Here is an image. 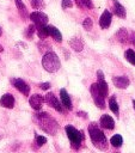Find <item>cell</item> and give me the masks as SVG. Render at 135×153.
Returning <instances> with one entry per match:
<instances>
[{
    "instance_id": "cell-1",
    "label": "cell",
    "mask_w": 135,
    "mask_h": 153,
    "mask_svg": "<svg viewBox=\"0 0 135 153\" xmlns=\"http://www.w3.org/2000/svg\"><path fill=\"white\" fill-rule=\"evenodd\" d=\"M88 135L91 139V142L93 143V146L100 151H105L108 149V139L104 135V133L102 131V129L98 127L97 123L92 122L88 124Z\"/></svg>"
},
{
    "instance_id": "cell-2",
    "label": "cell",
    "mask_w": 135,
    "mask_h": 153,
    "mask_svg": "<svg viewBox=\"0 0 135 153\" xmlns=\"http://www.w3.org/2000/svg\"><path fill=\"white\" fill-rule=\"evenodd\" d=\"M35 120H36L37 124L39 126V128L42 130H44L47 134L55 135L57 133L59 124L55 121V118H53L48 112H38V114H36Z\"/></svg>"
},
{
    "instance_id": "cell-3",
    "label": "cell",
    "mask_w": 135,
    "mask_h": 153,
    "mask_svg": "<svg viewBox=\"0 0 135 153\" xmlns=\"http://www.w3.org/2000/svg\"><path fill=\"white\" fill-rule=\"evenodd\" d=\"M42 66L47 72L55 73L60 69L61 62H60L59 56L54 51H48L47 54H44V56L42 59Z\"/></svg>"
},
{
    "instance_id": "cell-4",
    "label": "cell",
    "mask_w": 135,
    "mask_h": 153,
    "mask_svg": "<svg viewBox=\"0 0 135 153\" xmlns=\"http://www.w3.org/2000/svg\"><path fill=\"white\" fill-rule=\"evenodd\" d=\"M65 130H66V134H67V136L70 141V145H72L73 149H79L80 146H81V142L84 140L82 134L76 128H74L73 126H69V124L65 127Z\"/></svg>"
},
{
    "instance_id": "cell-5",
    "label": "cell",
    "mask_w": 135,
    "mask_h": 153,
    "mask_svg": "<svg viewBox=\"0 0 135 153\" xmlns=\"http://www.w3.org/2000/svg\"><path fill=\"white\" fill-rule=\"evenodd\" d=\"M90 92H91V96H92V98H93L94 104H96L99 109H104V108H105V98L98 92L96 84H92V85H91Z\"/></svg>"
},
{
    "instance_id": "cell-6",
    "label": "cell",
    "mask_w": 135,
    "mask_h": 153,
    "mask_svg": "<svg viewBox=\"0 0 135 153\" xmlns=\"http://www.w3.org/2000/svg\"><path fill=\"white\" fill-rule=\"evenodd\" d=\"M30 19L32 20V23L36 26H41V25H45L48 23V16L41 11H35L32 12L30 16Z\"/></svg>"
},
{
    "instance_id": "cell-7",
    "label": "cell",
    "mask_w": 135,
    "mask_h": 153,
    "mask_svg": "<svg viewBox=\"0 0 135 153\" xmlns=\"http://www.w3.org/2000/svg\"><path fill=\"white\" fill-rule=\"evenodd\" d=\"M44 100L47 102V104L51 108H54L56 111L59 112H63V108H62V104L60 103V100L54 96V93H47L45 97H44Z\"/></svg>"
},
{
    "instance_id": "cell-8",
    "label": "cell",
    "mask_w": 135,
    "mask_h": 153,
    "mask_svg": "<svg viewBox=\"0 0 135 153\" xmlns=\"http://www.w3.org/2000/svg\"><path fill=\"white\" fill-rule=\"evenodd\" d=\"M11 82H12V85H13L19 92H22L24 96H29V93H30V86H29L24 80L18 79V78H14V79L11 80Z\"/></svg>"
},
{
    "instance_id": "cell-9",
    "label": "cell",
    "mask_w": 135,
    "mask_h": 153,
    "mask_svg": "<svg viewBox=\"0 0 135 153\" xmlns=\"http://www.w3.org/2000/svg\"><path fill=\"white\" fill-rule=\"evenodd\" d=\"M43 102H44V98H43L41 94H37V93L32 94V96L30 97V99H29V104H30L31 108H32L33 110H36V111H38V110L42 109Z\"/></svg>"
},
{
    "instance_id": "cell-10",
    "label": "cell",
    "mask_w": 135,
    "mask_h": 153,
    "mask_svg": "<svg viewBox=\"0 0 135 153\" xmlns=\"http://www.w3.org/2000/svg\"><path fill=\"white\" fill-rule=\"evenodd\" d=\"M111 20H112V14H111V12L108 11V10H105V11L102 13L100 19H99V25H100V27H102V29H108V27L110 26V24H111Z\"/></svg>"
},
{
    "instance_id": "cell-11",
    "label": "cell",
    "mask_w": 135,
    "mask_h": 153,
    "mask_svg": "<svg viewBox=\"0 0 135 153\" xmlns=\"http://www.w3.org/2000/svg\"><path fill=\"white\" fill-rule=\"evenodd\" d=\"M99 123L100 126L104 128V129H109V130H112L115 128V121L111 116L109 115H103L99 120Z\"/></svg>"
},
{
    "instance_id": "cell-12",
    "label": "cell",
    "mask_w": 135,
    "mask_h": 153,
    "mask_svg": "<svg viewBox=\"0 0 135 153\" xmlns=\"http://www.w3.org/2000/svg\"><path fill=\"white\" fill-rule=\"evenodd\" d=\"M112 82H113V85L117 88H122V90L123 88H127L129 86V84H130L129 79L127 76H123V75H121V76H113L112 78Z\"/></svg>"
},
{
    "instance_id": "cell-13",
    "label": "cell",
    "mask_w": 135,
    "mask_h": 153,
    "mask_svg": "<svg viewBox=\"0 0 135 153\" xmlns=\"http://www.w3.org/2000/svg\"><path fill=\"white\" fill-rule=\"evenodd\" d=\"M0 105L7 109H12L14 106V97L11 93H5L0 98Z\"/></svg>"
},
{
    "instance_id": "cell-14",
    "label": "cell",
    "mask_w": 135,
    "mask_h": 153,
    "mask_svg": "<svg viewBox=\"0 0 135 153\" xmlns=\"http://www.w3.org/2000/svg\"><path fill=\"white\" fill-rule=\"evenodd\" d=\"M60 98H61V102H62V105L68 109L69 111L73 109V105H72V100H70V97L69 94L67 93V91L65 88H61L60 90Z\"/></svg>"
},
{
    "instance_id": "cell-15",
    "label": "cell",
    "mask_w": 135,
    "mask_h": 153,
    "mask_svg": "<svg viewBox=\"0 0 135 153\" xmlns=\"http://www.w3.org/2000/svg\"><path fill=\"white\" fill-rule=\"evenodd\" d=\"M69 45H70V47L73 48V50H75V51H81L82 48H84V43H82V41L80 39V37H73V38H70Z\"/></svg>"
},
{
    "instance_id": "cell-16",
    "label": "cell",
    "mask_w": 135,
    "mask_h": 153,
    "mask_svg": "<svg viewBox=\"0 0 135 153\" xmlns=\"http://www.w3.org/2000/svg\"><path fill=\"white\" fill-rule=\"evenodd\" d=\"M48 32H49V35H50L56 42H61V41H62V35H61L60 30L56 29L55 26H53V25H48Z\"/></svg>"
},
{
    "instance_id": "cell-17",
    "label": "cell",
    "mask_w": 135,
    "mask_h": 153,
    "mask_svg": "<svg viewBox=\"0 0 135 153\" xmlns=\"http://www.w3.org/2000/svg\"><path fill=\"white\" fill-rule=\"evenodd\" d=\"M96 85H97V90H98V92H99L104 98L108 97L109 88H108V84H106V81H105V80H98V82H97Z\"/></svg>"
},
{
    "instance_id": "cell-18",
    "label": "cell",
    "mask_w": 135,
    "mask_h": 153,
    "mask_svg": "<svg viewBox=\"0 0 135 153\" xmlns=\"http://www.w3.org/2000/svg\"><path fill=\"white\" fill-rule=\"evenodd\" d=\"M113 12H115V14H116L117 17H119V18H124V17H125V8H124L117 0L113 1Z\"/></svg>"
},
{
    "instance_id": "cell-19",
    "label": "cell",
    "mask_w": 135,
    "mask_h": 153,
    "mask_svg": "<svg viewBox=\"0 0 135 153\" xmlns=\"http://www.w3.org/2000/svg\"><path fill=\"white\" fill-rule=\"evenodd\" d=\"M14 2H16V5H17V8H18V12H19L20 17H22L23 19H26V17H27L29 14H27V10H26V6L24 5V2H23L22 0H14Z\"/></svg>"
},
{
    "instance_id": "cell-20",
    "label": "cell",
    "mask_w": 135,
    "mask_h": 153,
    "mask_svg": "<svg viewBox=\"0 0 135 153\" xmlns=\"http://www.w3.org/2000/svg\"><path fill=\"white\" fill-rule=\"evenodd\" d=\"M116 37H117V41H119L121 43H127L128 38H129V35H128L125 29H119L116 33Z\"/></svg>"
},
{
    "instance_id": "cell-21",
    "label": "cell",
    "mask_w": 135,
    "mask_h": 153,
    "mask_svg": "<svg viewBox=\"0 0 135 153\" xmlns=\"http://www.w3.org/2000/svg\"><path fill=\"white\" fill-rule=\"evenodd\" d=\"M109 108H110V110H111L116 116H118V114H119V108H118V104H117V102H116L115 96L110 97V99H109Z\"/></svg>"
},
{
    "instance_id": "cell-22",
    "label": "cell",
    "mask_w": 135,
    "mask_h": 153,
    "mask_svg": "<svg viewBox=\"0 0 135 153\" xmlns=\"http://www.w3.org/2000/svg\"><path fill=\"white\" fill-rule=\"evenodd\" d=\"M36 30H37V35H38V37H39L41 39H44V38H47V37L49 36L48 26H45V25L37 26V27H36Z\"/></svg>"
},
{
    "instance_id": "cell-23",
    "label": "cell",
    "mask_w": 135,
    "mask_h": 153,
    "mask_svg": "<svg viewBox=\"0 0 135 153\" xmlns=\"http://www.w3.org/2000/svg\"><path fill=\"white\" fill-rule=\"evenodd\" d=\"M124 57H125V60L129 63H131V65L135 66V51L133 49H127L124 51Z\"/></svg>"
},
{
    "instance_id": "cell-24",
    "label": "cell",
    "mask_w": 135,
    "mask_h": 153,
    "mask_svg": "<svg viewBox=\"0 0 135 153\" xmlns=\"http://www.w3.org/2000/svg\"><path fill=\"white\" fill-rule=\"evenodd\" d=\"M110 143L113 146V147H121L122 146V143H123V139H122V136L119 135V134H116V135H113L111 139H110Z\"/></svg>"
},
{
    "instance_id": "cell-25",
    "label": "cell",
    "mask_w": 135,
    "mask_h": 153,
    "mask_svg": "<svg viewBox=\"0 0 135 153\" xmlns=\"http://www.w3.org/2000/svg\"><path fill=\"white\" fill-rule=\"evenodd\" d=\"M78 7H85V8H92L93 4L92 0H75Z\"/></svg>"
},
{
    "instance_id": "cell-26",
    "label": "cell",
    "mask_w": 135,
    "mask_h": 153,
    "mask_svg": "<svg viewBox=\"0 0 135 153\" xmlns=\"http://www.w3.org/2000/svg\"><path fill=\"white\" fill-rule=\"evenodd\" d=\"M32 8L35 10H42L44 7V1L43 0H29Z\"/></svg>"
},
{
    "instance_id": "cell-27",
    "label": "cell",
    "mask_w": 135,
    "mask_h": 153,
    "mask_svg": "<svg viewBox=\"0 0 135 153\" xmlns=\"http://www.w3.org/2000/svg\"><path fill=\"white\" fill-rule=\"evenodd\" d=\"M82 26H84L85 30L90 31V30L92 29V26H93V22H92V19H91V18H85L84 22H82Z\"/></svg>"
},
{
    "instance_id": "cell-28",
    "label": "cell",
    "mask_w": 135,
    "mask_h": 153,
    "mask_svg": "<svg viewBox=\"0 0 135 153\" xmlns=\"http://www.w3.org/2000/svg\"><path fill=\"white\" fill-rule=\"evenodd\" d=\"M45 142H47V139H45L44 136H41V135H36V143H37V146H38V147L43 146Z\"/></svg>"
},
{
    "instance_id": "cell-29",
    "label": "cell",
    "mask_w": 135,
    "mask_h": 153,
    "mask_svg": "<svg viewBox=\"0 0 135 153\" xmlns=\"http://www.w3.org/2000/svg\"><path fill=\"white\" fill-rule=\"evenodd\" d=\"M35 29H36V26L35 25H30L29 27H27V31H26V37H29V38H31L32 37V33L35 32Z\"/></svg>"
},
{
    "instance_id": "cell-30",
    "label": "cell",
    "mask_w": 135,
    "mask_h": 153,
    "mask_svg": "<svg viewBox=\"0 0 135 153\" xmlns=\"http://www.w3.org/2000/svg\"><path fill=\"white\" fill-rule=\"evenodd\" d=\"M72 6H73L72 0H62V8H68Z\"/></svg>"
},
{
    "instance_id": "cell-31",
    "label": "cell",
    "mask_w": 135,
    "mask_h": 153,
    "mask_svg": "<svg viewBox=\"0 0 135 153\" xmlns=\"http://www.w3.org/2000/svg\"><path fill=\"white\" fill-rule=\"evenodd\" d=\"M39 87L42 90H48L50 87V82H42V84H39Z\"/></svg>"
},
{
    "instance_id": "cell-32",
    "label": "cell",
    "mask_w": 135,
    "mask_h": 153,
    "mask_svg": "<svg viewBox=\"0 0 135 153\" xmlns=\"http://www.w3.org/2000/svg\"><path fill=\"white\" fill-rule=\"evenodd\" d=\"M97 80H104V74H103V72L100 69L97 71Z\"/></svg>"
},
{
    "instance_id": "cell-33",
    "label": "cell",
    "mask_w": 135,
    "mask_h": 153,
    "mask_svg": "<svg viewBox=\"0 0 135 153\" xmlns=\"http://www.w3.org/2000/svg\"><path fill=\"white\" fill-rule=\"evenodd\" d=\"M129 38H130V42L133 43V45L135 47V32H131V33H130V37H129Z\"/></svg>"
},
{
    "instance_id": "cell-34",
    "label": "cell",
    "mask_w": 135,
    "mask_h": 153,
    "mask_svg": "<svg viewBox=\"0 0 135 153\" xmlns=\"http://www.w3.org/2000/svg\"><path fill=\"white\" fill-rule=\"evenodd\" d=\"M76 115H78V116H81V117H84V118H86V117H87V116H86V114H85V112H82V111H78V112H76Z\"/></svg>"
},
{
    "instance_id": "cell-35",
    "label": "cell",
    "mask_w": 135,
    "mask_h": 153,
    "mask_svg": "<svg viewBox=\"0 0 135 153\" xmlns=\"http://www.w3.org/2000/svg\"><path fill=\"white\" fill-rule=\"evenodd\" d=\"M133 106H134V109H135V99H133Z\"/></svg>"
},
{
    "instance_id": "cell-36",
    "label": "cell",
    "mask_w": 135,
    "mask_h": 153,
    "mask_svg": "<svg viewBox=\"0 0 135 153\" xmlns=\"http://www.w3.org/2000/svg\"><path fill=\"white\" fill-rule=\"evenodd\" d=\"M0 35H1V27H0Z\"/></svg>"
},
{
    "instance_id": "cell-37",
    "label": "cell",
    "mask_w": 135,
    "mask_h": 153,
    "mask_svg": "<svg viewBox=\"0 0 135 153\" xmlns=\"http://www.w3.org/2000/svg\"><path fill=\"white\" fill-rule=\"evenodd\" d=\"M0 139H1V135H0Z\"/></svg>"
}]
</instances>
